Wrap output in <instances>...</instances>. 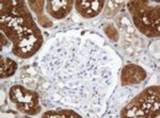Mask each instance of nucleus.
<instances>
[{"mask_svg":"<svg viewBox=\"0 0 160 118\" xmlns=\"http://www.w3.org/2000/svg\"><path fill=\"white\" fill-rule=\"evenodd\" d=\"M121 116L159 117V86H152L138 95L124 107Z\"/></svg>","mask_w":160,"mask_h":118,"instance_id":"nucleus-1","label":"nucleus"},{"mask_svg":"<svg viewBox=\"0 0 160 118\" xmlns=\"http://www.w3.org/2000/svg\"><path fill=\"white\" fill-rule=\"evenodd\" d=\"M159 4L149 2L145 9L133 15L132 20L137 29L148 37H158L160 34Z\"/></svg>","mask_w":160,"mask_h":118,"instance_id":"nucleus-2","label":"nucleus"},{"mask_svg":"<svg viewBox=\"0 0 160 118\" xmlns=\"http://www.w3.org/2000/svg\"><path fill=\"white\" fill-rule=\"evenodd\" d=\"M10 100L16 106L17 110L28 115H34L40 112L38 94L25 88L22 85H14L9 91Z\"/></svg>","mask_w":160,"mask_h":118,"instance_id":"nucleus-3","label":"nucleus"},{"mask_svg":"<svg viewBox=\"0 0 160 118\" xmlns=\"http://www.w3.org/2000/svg\"><path fill=\"white\" fill-rule=\"evenodd\" d=\"M148 77V73L141 66L136 64H128L122 70L121 75V82L122 85H135V84L142 83Z\"/></svg>","mask_w":160,"mask_h":118,"instance_id":"nucleus-4","label":"nucleus"},{"mask_svg":"<svg viewBox=\"0 0 160 118\" xmlns=\"http://www.w3.org/2000/svg\"><path fill=\"white\" fill-rule=\"evenodd\" d=\"M105 1H76L75 9L84 18H93L102 12Z\"/></svg>","mask_w":160,"mask_h":118,"instance_id":"nucleus-5","label":"nucleus"},{"mask_svg":"<svg viewBox=\"0 0 160 118\" xmlns=\"http://www.w3.org/2000/svg\"><path fill=\"white\" fill-rule=\"evenodd\" d=\"M74 1H59V0H53V1L46 2V11L51 17L56 19H62L66 17V15L72 11Z\"/></svg>","mask_w":160,"mask_h":118,"instance_id":"nucleus-6","label":"nucleus"},{"mask_svg":"<svg viewBox=\"0 0 160 118\" xmlns=\"http://www.w3.org/2000/svg\"><path fill=\"white\" fill-rule=\"evenodd\" d=\"M17 68H18L17 63L14 62L12 59L1 56L0 59V77L2 79L12 77L16 73Z\"/></svg>","mask_w":160,"mask_h":118,"instance_id":"nucleus-7","label":"nucleus"},{"mask_svg":"<svg viewBox=\"0 0 160 118\" xmlns=\"http://www.w3.org/2000/svg\"><path fill=\"white\" fill-rule=\"evenodd\" d=\"M43 117H55V118H81L79 114L71 110H58V111H48L43 114Z\"/></svg>","mask_w":160,"mask_h":118,"instance_id":"nucleus-8","label":"nucleus"},{"mask_svg":"<svg viewBox=\"0 0 160 118\" xmlns=\"http://www.w3.org/2000/svg\"><path fill=\"white\" fill-rule=\"evenodd\" d=\"M104 31L106 33V35H107L110 40H114V42H118V37H120L118 36V32L117 28H114L112 25H106L104 28Z\"/></svg>","mask_w":160,"mask_h":118,"instance_id":"nucleus-9","label":"nucleus"},{"mask_svg":"<svg viewBox=\"0 0 160 118\" xmlns=\"http://www.w3.org/2000/svg\"><path fill=\"white\" fill-rule=\"evenodd\" d=\"M0 6H1V12H0V16H1V17H6V16H8V15H9L10 13L12 12V10H13V1H6V0H3V1H1Z\"/></svg>","mask_w":160,"mask_h":118,"instance_id":"nucleus-10","label":"nucleus"},{"mask_svg":"<svg viewBox=\"0 0 160 118\" xmlns=\"http://www.w3.org/2000/svg\"><path fill=\"white\" fill-rule=\"evenodd\" d=\"M45 1H29V7L37 13L38 16H41L44 11V6H45Z\"/></svg>","mask_w":160,"mask_h":118,"instance_id":"nucleus-11","label":"nucleus"},{"mask_svg":"<svg viewBox=\"0 0 160 118\" xmlns=\"http://www.w3.org/2000/svg\"><path fill=\"white\" fill-rule=\"evenodd\" d=\"M38 22L41 26H43V27H51L52 26L51 20H49L46 16H44V15H41V16L38 17Z\"/></svg>","mask_w":160,"mask_h":118,"instance_id":"nucleus-12","label":"nucleus"},{"mask_svg":"<svg viewBox=\"0 0 160 118\" xmlns=\"http://www.w3.org/2000/svg\"><path fill=\"white\" fill-rule=\"evenodd\" d=\"M7 44H8V42H7V36H4L3 33H2V34H1V44H0V49L2 50L3 46H6Z\"/></svg>","mask_w":160,"mask_h":118,"instance_id":"nucleus-13","label":"nucleus"}]
</instances>
